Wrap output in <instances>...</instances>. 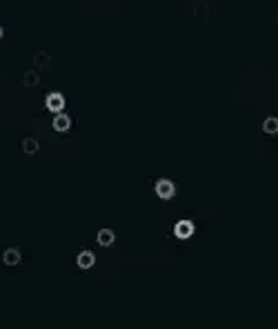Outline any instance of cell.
Here are the masks:
<instances>
[{"instance_id": "cell-1", "label": "cell", "mask_w": 278, "mask_h": 329, "mask_svg": "<svg viewBox=\"0 0 278 329\" xmlns=\"http://www.w3.org/2000/svg\"><path fill=\"white\" fill-rule=\"evenodd\" d=\"M154 191H156V196H158L160 200H172L176 196V185L172 183V180H167V178H160V180H156Z\"/></svg>"}, {"instance_id": "cell-2", "label": "cell", "mask_w": 278, "mask_h": 329, "mask_svg": "<svg viewBox=\"0 0 278 329\" xmlns=\"http://www.w3.org/2000/svg\"><path fill=\"white\" fill-rule=\"evenodd\" d=\"M65 105H67V100L65 96L60 91H51V93H47V98H45V107L49 109L51 113H60V111H65Z\"/></svg>"}, {"instance_id": "cell-3", "label": "cell", "mask_w": 278, "mask_h": 329, "mask_svg": "<svg viewBox=\"0 0 278 329\" xmlns=\"http://www.w3.org/2000/svg\"><path fill=\"white\" fill-rule=\"evenodd\" d=\"M194 231H196V225L192 223V220H187V218H182V220H178V223L174 225V236L178 238V240L192 238Z\"/></svg>"}, {"instance_id": "cell-4", "label": "cell", "mask_w": 278, "mask_h": 329, "mask_svg": "<svg viewBox=\"0 0 278 329\" xmlns=\"http://www.w3.org/2000/svg\"><path fill=\"white\" fill-rule=\"evenodd\" d=\"M51 127H53V129H56L58 133H65V131L71 129V118L67 116L65 111H60V113H56V116H53Z\"/></svg>"}, {"instance_id": "cell-5", "label": "cell", "mask_w": 278, "mask_h": 329, "mask_svg": "<svg viewBox=\"0 0 278 329\" xmlns=\"http://www.w3.org/2000/svg\"><path fill=\"white\" fill-rule=\"evenodd\" d=\"M3 263L7 267H16L23 263V254H20V249H16V247H9V249H5V254H3Z\"/></svg>"}, {"instance_id": "cell-6", "label": "cell", "mask_w": 278, "mask_h": 329, "mask_svg": "<svg viewBox=\"0 0 278 329\" xmlns=\"http://www.w3.org/2000/svg\"><path fill=\"white\" fill-rule=\"evenodd\" d=\"M76 265H78V269H91L94 265H96V256H94L91 251H80L78 256H76Z\"/></svg>"}, {"instance_id": "cell-7", "label": "cell", "mask_w": 278, "mask_h": 329, "mask_svg": "<svg viewBox=\"0 0 278 329\" xmlns=\"http://www.w3.org/2000/svg\"><path fill=\"white\" fill-rule=\"evenodd\" d=\"M96 243L100 247H112L114 243H116V234H114V229H100L96 234Z\"/></svg>"}, {"instance_id": "cell-8", "label": "cell", "mask_w": 278, "mask_h": 329, "mask_svg": "<svg viewBox=\"0 0 278 329\" xmlns=\"http://www.w3.org/2000/svg\"><path fill=\"white\" fill-rule=\"evenodd\" d=\"M40 149V143L36 138H25L23 140V151H25V156H36Z\"/></svg>"}, {"instance_id": "cell-9", "label": "cell", "mask_w": 278, "mask_h": 329, "mask_svg": "<svg viewBox=\"0 0 278 329\" xmlns=\"http://www.w3.org/2000/svg\"><path fill=\"white\" fill-rule=\"evenodd\" d=\"M263 133H267V136H276L278 133V118L269 116L263 120Z\"/></svg>"}, {"instance_id": "cell-10", "label": "cell", "mask_w": 278, "mask_h": 329, "mask_svg": "<svg viewBox=\"0 0 278 329\" xmlns=\"http://www.w3.org/2000/svg\"><path fill=\"white\" fill-rule=\"evenodd\" d=\"M23 83H25L27 87H36V85H38V73H36V71H29V73H25Z\"/></svg>"}, {"instance_id": "cell-11", "label": "cell", "mask_w": 278, "mask_h": 329, "mask_svg": "<svg viewBox=\"0 0 278 329\" xmlns=\"http://www.w3.org/2000/svg\"><path fill=\"white\" fill-rule=\"evenodd\" d=\"M0 40H3V27H0Z\"/></svg>"}]
</instances>
